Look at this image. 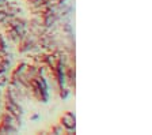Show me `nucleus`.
Returning <instances> with one entry per match:
<instances>
[{"instance_id":"nucleus-1","label":"nucleus","mask_w":152,"mask_h":135,"mask_svg":"<svg viewBox=\"0 0 152 135\" xmlns=\"http://www.w3.org/2000/svg\"><path fill=\"white\" fill-rule=\"evenodd\" d=\"M61 122H64L63 123L64 127H66V128H73V127H75V116H73L72 113H66L63 119H61Z\"/></svg>"}]
</instances>
